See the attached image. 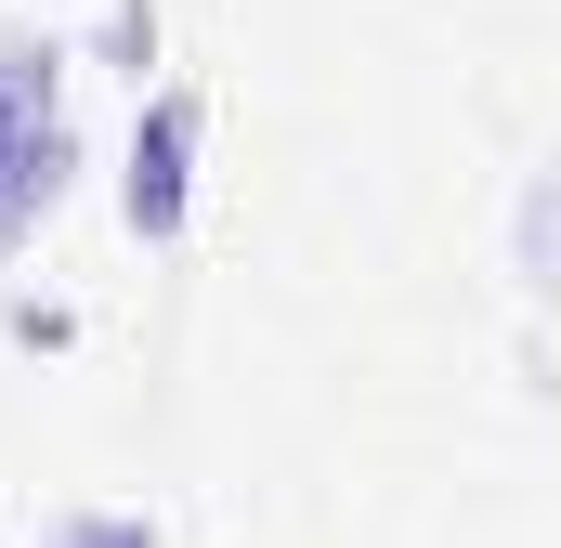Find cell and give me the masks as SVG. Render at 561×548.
<instances>
[{"instance_id":"cell-1","label":"cell","mask_w":561,"mask_h":548,"mask_svg":"<svg viewBox=\"0 0 561 548\" xmlns=\"http://www.w3.org/2000/svg\"><path fill=\"white\" fill-rule=\"evenodd\" d=\"M118 209H131V236H183V209H196V92H157V105L131 118Z\"/></svg>"},{"instance_id":"cell-2","label":"cell","mask_w":561,"mask_h":548,"mask_svg":"<svg viewBox=\"0 0 561 548\" xmlns=\"http://www.w3.org/2000/svg\"><path fill=\"white\" fill-rule=\"evenodd\" d=\"M523 274H536V287H561V157L523 183Z\"/></svg>"},{"instance_id":"cell-3","label":"cell","mask_w":561,"mask_h":548,"mask_svg":"<svg viewBox=\"0 0 561 548\" xmlns=\"http://www.w3.org/2000/svg\"><path fill=\"white\" fill-rule=\"evenodd\" d=\"M39 548H157V523H144V510H66Z\"/></svg>"},{"instance_id":"cell-4","label":"cell","mask_w":561,"mask_h":548,"mask_svg":"<svg viewBox=\"0 0 561 548\" xmlns=\"http://www.w3.org/2000/svg\"><path fill=\"white\" fill-rule=\"evenodd\" d=\"M105 53L144 79V53H157V0H118V13H105Z\"/></svg>"},{"instance_id":"cell-5","label":"cell","mask_w":561,"mask_h":548,"mask_svg":"<svg viewBox=\"0 0 561 548\" xmlns=\"http://www.w3.org/2000/svg\"><path fill=\"white\" fill-rule=\"evenodd\" d=\"M0 132H13V92H0Z\"/></svg>"}]
</instances>
